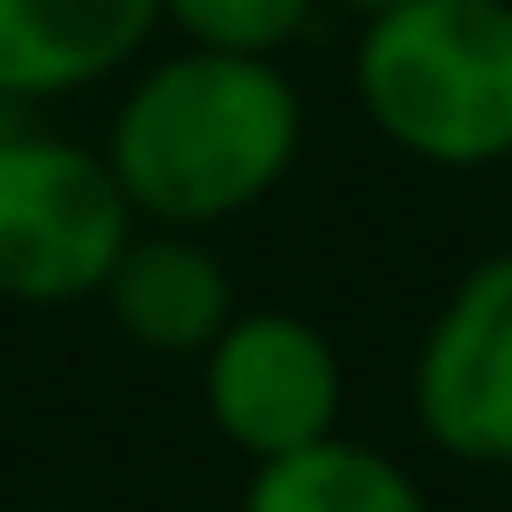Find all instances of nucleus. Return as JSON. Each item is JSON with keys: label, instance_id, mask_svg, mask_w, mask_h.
Instances as JSON below:
<instances>
[{"label": "nucleus", "instance_id": "3", "mask_svg": "<svg viewBox=\"0 0 512 512\" xmlns=\"http://www.w3.org/2000/svg\"><path fill=\"white\" fill-rule=\"evenodd\" d=\"M141 231L104 149L45 127L0 134V297L8 305H82Z\"/></svg>", "mask_w": 512, "mask_h": 512}, {"label": "nucleus", "instance_id": "9", "mask_svg": "<svg viewBox=\"0 0 512 512\" xmlns=\"http://www.w3.org/2000/svg\"><path fill=\"white\" fill-rule=\"evenodd\" d=\"M164 23L179 30L186 45H208V52H275L312 23L320 0H156Z\"/></svg>", "mask_w": 512, "mask_h": 512}, {"label": "nucleus", "instance_id": "11", "mask_svg": "<svg viewBox=\"0 0 512 512\" xmlns=\"http://www.w3.org/2000/svg\"><path fill=\"white\" fill-rule=\"evenodd\" d=\"M8 127H23V104H8V97H0V134H8Z\"/></svg>", "mask_w": 512, "mask_h": 512}, {"label": "nucleus", "instance_id": "6", "mask_svg": "<svg viewBox=\"0 0 512 512\" xmlns=\"http://www.w3.org/2000/svg\"><path fill=\"white\" fill-rule=\"evenodd\" d=\"M164 8L156 0H0V97L52 104L97 90L141 60Z\"/></svg>", "mask_w": 512, "mask_h": 512}, {"label": "nucleus", "instance_id": "10", "mask_svg": "<svg viewBox=\"0 0 512 512\" xmlns=\"http://www.w3.org/2000/svg\"><path fill=\"white\" fill-rule=\"evenodd\" d=\"M334 8H349V15H364V23H372V15H386V8H401V0H334Z\"/></svg>", "mask_w": 512, "mask_h": 512}, {"label": "nucleus", "instance_id": "7", "mask_svg": "<svg viewBox=\"0 0 512 512\" xmlns=\"http://www.w3.org/2000/svg\"><path fill=\"white\" fill-rule=\"evenodd\" d=\"M104 312L149 357H201L238 320V290L223 253H208L201 231H134L127 253L104 275Z\"/></svg>", "mask_w": 512, "mask_h": 512}, {"label": "nucleus", "instance_id": "4", "mask_svg": "<svg viewBox=\"0 0 512 512\" xmlns=\"http://www.w3.org/2000/svg\"><path fill=\"white\" fill-rule=\"evenodd\" d=\"M416 423L446 461L512 468V253H490L446 290L409 372Z\"/></svg>", "mask_w": 512, "mask_h": 512}, {"label": "nucleus", "instance_id": "1", "mask_svg": "<svg viewBox=\"0 0 512 512\" xmlns=\"http://www.w3.org/2000/svg\"><path fill=\"white\" fill-rule=\"evenodd\" d=\"M305 149V97L268 52L186 45L141 67L104 127V164L134 223L208 231L290 179Z\"/></svg>", "mask_w": 512, "mask_h": 512}, {"label": "nucleus", "instance_id": "5", "mask_svg": "<svg viewBox=\"0 0 512 512\" xmlns=\"http://www.w3.org/2000/svg\"><path fill=\"white\" fill-rule=\"evenodd\" d=\"M342 349L327 327L297 320V312H238L216 342L201 349V394L208 423L245 453V461H275L312 438L342 431Z\"/></svg>", "mask_w": 512, "mask_h": 512}, {"label": "nucleus", "instance_id": "2", "mask_svg": "<svg viewBox=\"0 0 512 512\" xmlns=\"http://www.w3.org/2000/svg\"><path fill=\"white\" fill-rule=\"evenodd\" d=\"M349 75L364 119L416 164L512 156V0H401L364 23Z\"/></svg>", "mask_w": 512, "mask_h": 512}, {"label": "nucleus", "instance_id": "8", "mask_svg": "<svg viewBox=\"0 0 512 512\" xmlns=\"http://www.w3.org/2000/svg\"><path fill=\"white\" fill-rule=\"evenodd\" d=\"M238 512H431L423 483L394 453L364 446V438H312L297 453L253 461Z\"/></svg>", "mask_w": 512, "mask_h": 512}, {"label": "nucleus", "instance_id": "12", "mask_svg": "<svg viewBox=\"0 0 512 512\" xmlns=\"http://www.w3.org/2000/svg\"><path fill=\"white\" fill-rule=\"evenodd\" d=\"M15 512H75V505H15Z\"/></svg>", "mask_w": 512, "mask_h": 512}]
</instances>
